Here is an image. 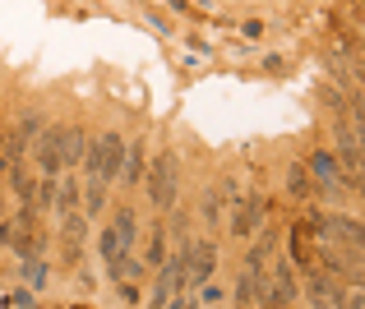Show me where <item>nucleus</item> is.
I'll use <instances>...</instances> for the list:
<instances>
[{"mask_svg":"<svg viewBox=\"0 0 365 309\" xmlns=\"http://www.w3.org/2000/svg\"><path fill=\"white\" fill-rule=\"evenodd\" d=\"M176 194H180V157L176 152H162L153 162V176H148V199H153V208H171Z\"/></svg>","mask_w":365,"mask_h":309,"instance_id":"1","label":"nucleus"},{"mask_svg":"<svg viewBox=\"0 0 365 309\" xmlns=\"http://www.w3.org/2000/svg\"><path fill=\"white\" fill-rule=\"evenodd\" d=\"M213 268H217V245H213V240H204V245H190V249H185V273H180V282L195 291L199 282H208V277H213Z\"/></svg>","mask_w":365,"mask_h":309,"instance_id":"2","label":"nucleus"},{"mask_svg":"<svg viewBox=\"0 0 365 309\" xmlns=\"http://www.w3.org/2000/svg\"><path fill=\"white\" fill-rule=\"evenodd\" d=\"M264 291H268L264 263H245V273H241V282H236V295H232V300L236 305H264Z\"/></svg>","mask_w":365,"mask_h":309,"instance_id":"3","label":"nucleus"},{"mask_svg":"<svg viewBox=\"0 0 365 309\" xmlns=\"http://www.w3.org/2000/svg\"><path fill=\"white\" fill-rule=\"evenodd\" d=\"M264 217H268V204H264V194H250L241 208H236V217H232V231L236 236H255L259 226H264Z\"/></svg>","mask_w":365,"mask_h":309,"instance_id":"4","label":"nucleus"},{"mask_svg":"<svg viewBox=\"0 0 365 309\" xmlns=\"http://www.w3.org/2000/svg\"><path fill=\"white\" fill-rule=\"evenodd\" d=\"M305 300L310 305H342V286L333 273H314L310 282H305Z\"/></svg>","mask_w":365,"mask_h":309,"instance_id":"5","label":"nucleus"},{"mask_svg":"<svg viewBox=\"0 0 365 309\" xmlns=\"http://www.w3.org/2000/svg\"><path fill=\"white\" fill-rule=\"evenodd\" d=\"M56 148H61V167H74L83 157V130L74 125H56Z\"/></svg>","mask_w":365,"mask_h":309,"instance_id":"6","label":"nucleus"},{"mask_svg":"<svg viewBox=\"0 0 365 309\" xmlns=\"http://www.w3.org/2000/svg\"><path fill=\"white\" fill-rule=\"evenodd\" d=\"M296 300H301V291H296V277H292V268H277L273 286L264 291V305H296Z\"/></svg>","mask_w":365,"mask_h":309,"instance_id":"7","label":"nucleus"},{"mask_svg":"<svg viewBox=\"0 0 365 309\" xmlns=\"http://www.w3.org/2000/svg\"><path fill=\"white\" fill-rule=\"evenodd\" d=\"M120 185H143V139L125 143V157H120Z\"/></svg>","mask_w":365,"mask_h":309,"instance_id":"8","label":"nucleus"},{"mask_svg":"<svg viewBox=\"0 0 365 309\" xmlns=\"http://www.w3.org/2000/svg\"><path fill=\"white\" fill-rule=\"evenodd\" d=\"M37 167H42V176H56V171H61V148H56V130H42L37 134Z\"/></svg>","mask_w":365,"mask_h":309,"instance_id":"9","label":"nucleus"},{"mask_svg":"<svg viewBox=\"0 0 365 309\" xmlns=\"http://www.w3.org/2000/svg\"><path fill=\"white\" fill-rule=\"evenodd\" d=\"M305 171H310V180H319L324 189H338V157H333V152H314Z\"/></svg>","mask_w":365,"mask_h":309,"instance_id":"10","label":"nucleus"},{"mask_svg":"<svg viewBox=\"0 0 365 309\" xmlns=\"http://www.w3.org/2000/svg\"><path fill=\"white\" fill-rule=\"evenodd\" d=\"M56 217H70V212H79V180L74 176H65V180H56Z\"/></svg>","mask_w":365,"mask_h":309,"instance_id":"11","label":"nucleus"},{"mask_svg":"<svg viewBox=\"0 0 365 309\" xmlns=\"http://www.w3.org/2000/svg\"><path fill=\"white\" fill-rule=\"evenodd\" d=\"M111 236H116L125 249L134 245V212H130V208H120V212H116V221H111Z\"/></svg>","mask_w":365,"mask_h":309,"instance_id":"12","label":"nucleus"},{"mask_svg":"<svg viewBox=\"0 0 365 309\" xmlns=\"http://www.w3.org/2000/svg\"><path fill=\"white\" fill-rule=\"evenodd\" d=\"M222 185H213V189H208V194H204V221H208V226H217V221H222Z\"/></svg>","mask_w":365,"mask_h":309,"instance_id":"13","label":"nucleus"},{"mask_svg":"<svg viewBox=\"0 0 365 309\" xmlns=\"http://www.w3.org/2000/svg\"><path fill=\"white\" fill-rule=\"evenodd\" d=\"M9 185H14V194L24 199V204H33V194H37V180L28 176V171H9ZM37 208V204H33Z\"/></svg>","mask_w":365,"mask_h":309,"instance_id":"14","label":"nucleus"},{"mask_svg":"<svg viewBox=\"0 0 365 309\" xmlns=\"http://www.w3.org/2000/svg\"><path fill=\"white\" fill-rule=\"evenodd\" d=\"M287 189H292V194L296 199H305V194H310V171H305V167H292V171H287Z\"/></svg>","mask_w":365,"mask_h":309,"instance_id":"15","label":"nucleus"},{"mask_svg":"<svg viewBox=\"0 0 365 309\" xmlns=\"http://www.w3.org/2000/svg\"><path fill=\"white\" fill-rule=\"evenodd\" d=\"M195 291H199V295H195L190 305H222V300H227V291H222V286H213V282H199Z\"/></svg>","mask_w":365,"mask_h":309,"instance_id":"16","label":"nucleus"},{"mask_svg":"<svg viewBox=\"0 0 365 309\" xmlns=\"http://www.w3.org/2000/svg\"><path fill=\"white\" fill-rule=\"evenodd\" d=\"M37 134H42V115H37V111H24V120H19V139L33 143Z\"/></svg>","mask_w":365,"mask_h":309,"instance_id":"17","label":"nucleus"},{"mask_svg":"<svg viewBox=\"0 0 365 309\" xmlns=\"http://www.w3.org/2000/svg\"><path fill=\"white\" fill-rule=\"evenodd\" d=\"M143 263H148V268H162V263H167V245H162L158 231H153V240H148V254H143Z\"/></svg>","mask_w":365,"mask_h":309,"instance_id":"18","label":"nucleus"},{"mask_svg":"<svg viewBox=\"0 0 365 309\" xmlns=\"http://www.w3.org/2000/svg\"><path fill=\"white\" fill-rule=\"evenodd\" d=\"M98 245H102V258H107V263H111V258H120V254H130V249H125V245H120V240H116V236H111V226H107V231H102V240H98Z\"/></svg>","mask_w":365,"mask_h":309,"instance_id":"19","label":"nucleus"},{"mask_svg":"<svg viewBox=\"0 0 365 309\" xmlns=\"http://www.w3.org/2000/svg\"><path fill=\"white\" fill-rule=\"evenodd\" d=\"M33 204H37V208H51V204H56V176H42V185H37Z\"/></svg>","mask_w":365,"mask_h":309,"instance_id":"20","label":"nucleus"},{"mask_svg":"<svg viewBox=\"0 0 365 309\" xmlns=\"http://www.w3.org/2000/svg\"><path fill=\"white\" fill-rule=\"evenodd\" d=\"M24 277H28V286H46V263H37V258H24Z\"/></svg>","mask_w":365,"mask_h":309,"instance_id":"21","label":"nucleus"},{"mask_svg":"<svg viewBox=\"0 0 365 309\" xmlns=\"http://www.w3.org/2000/svg\"><path fill=\"white\" fill-rule=\"evenodd\" d=\"M102 204H107V189H88V212H93V217L102 212Z\"/></svg>","mask_w":365,"mask_h":309,"instance_id":"22","label":"nucleus"},{"mask_svg":"<svg viewBox=\"0 0 365 309\" xmlns=\"http://www.w3.org/2000/svg\"><path fill=\"white\" fill-rule=\"evenodd\" d=\"M14 249H19V258H37V240H33V236H24Z\"/></svg>","mask_w":365,"mask_h":309,"instance_id":"23","label":"nucleus"},{"mask_svg":"<svg viewBox=\"0 0 365 309\" xmlns=\"http://www.w3.org/2000/svg\"><path fill=\"white\" fill-rule=\"evenodd\" d=\"M116 291H120V300H125V305H134V300H139V291H134V286H130V282H120V286H116Z\"/></svg>","mask_w":365,"mask_h":309,"instance_id":"24","label":"nucleus"},{"mask_svg":"<svg viewBox=\"0 0 365 309\" xmlns=\"http://www.w3.org/2000/svg\"><path fill=\"white\" fill-rule=\"evenodd\" d=\"M9 240H14V231H9L5 221H0V245H9Z\"/></svg>","mask_w":365,"mask_h":309,"instance_id":"25","label":"nucleus"},{"mask_svg":"<svg viewBox=\"0 0 365 309\" xmlns=\"http://www.w3.org/2000/svg\"><path fill=\"white\" fill-rule=\"evenodd\" d=\"M0 148H5V134H0Z\"/></svg>","mask_w":365,"mask_h":309,"instance_id":"26","label":"nucleus"}]
</instances>
